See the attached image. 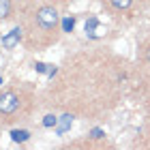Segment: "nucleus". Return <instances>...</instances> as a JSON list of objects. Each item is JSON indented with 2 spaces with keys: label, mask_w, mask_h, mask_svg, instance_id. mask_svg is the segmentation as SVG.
I'll list each match as a JSON object with an SVG mask.
<instances>
[{
  "label": "nucleus",
  "mask_w": 150,
  "mask_h": 150,
  "mask_svg": "<svg viewBox=\"0 0 150 150\" xmlns=\"http://www.w3.org/2000/svg\"><path fill=\"white\" fill-rule=\"evenodd\" d=\"M131 2H133V0H112V4L116 6V9H129V6H131Z\"/></svg>",
  "instance_id": "423d86ee"
},
{
  "label": "nucleus",
  "mask_w": 150,
  "mask_h": 150,
  "mask_svg": "<svg viewBox=\"0 0 150 150\" xmlns=\"http://www.w3.org/2000/svg\"><path fill=\"white\" fill-rule=\"evenodd\" d=\"M45 127H54L56 125V116H45V122H43Z\"/></svg>",
  "instance_id": "0eeeda50"
},
{
  "label": "nucleus",
  "mask_w": 150,
  "mask_h": 150,
  "mask_svg": "<svg viewBox=\"0 0 150 150\" xmlns=\"http://www.w3.org/2000/svg\"><path fill=\"white\" fill-rule=\"evenodd\" d=\"M101 135H103V131H101V129H94V131H92V137H101Z\"/></svg>",
  "instance_id": "1a4fd4ad"
},
{
  "label": "nucleus",
  "mask_w": 150,
  "mask_h": 150,
  "mask_svg": "<svg viewBox=\"0 0 150 150\" xmlns=\"http://www.w3.org/2000/svg\"><path fill=\"white\" fill-rule=\"evenodd\" d=\"M37 22L41 28L45 30H54L58 26V11L54 6H43V9L37 11Z\"/></svg>",
  "instance_id": "f257e3e1"
},
{
  "label": "nucleus",
  "mask_w": 150,
  "mask_h": 150,
  "mask_svg": "<svg viewBox=\"0 0 150 150\" xmlns=\"http://www.w3.org/2000/svg\"><path fill=\"white\" fill-rule=\"evenodd\" d=\"M11 135H13V139H15V142H26V139L30 137L28 131H13Z\"/></svg>",
  "instance_id": "39448f33"
},
{
  "label": "nucleus",
  "mask_w": 150,
  "mask_h": 150,
  "mask_svg": "<svg viewBox=\"0 0 150 150\" xmlns=\"http://www.w3.org/2000/svg\"><path fill=\"white\" fill-rule=\"evenodd\" d=\"M19 103H22V101H19L17 92H13V90L2 92V94H0V114H4V116L15 114L19 110Z\"/></svg>",
  "instance_id": "f03ea898"
},
{
  "label": "nucleus",
  "mask_w": 150,
  "mask_h": 150,
  "mask_svg": "<svg viewBox=\"0 0 150 150\" xmlns=\"http://www.w3.org/2000/svg\"><path fill=\"white\" fill-rule=\"evenodd\" d=\"M146 60H148V62H150V50H148V54H146Z\"/></svg>",
  "instance_id": "9d476101"
},
{
  "label": "nucleus",
  "mask_w": 150,
  "mask_h": 150,
  "mask_svg": "<svg viewBox=\"0 0 150 150\" xmlns=\"http://www.w3.org/2000/svg\"><path fill=\"white\" fill-rule=\"evenodd\" d=\"M73 24H75L73 17H71V19H64V30H73Z\"/></svg>",
  "instance_id": "6e6552de"
},
{
  "label": "nucleus",
  "mask_w": 150,
  "mask_h": 150,
  "mask_svg": "<svg viewBox=\"0 0 150 150\" xmlns=\"http://www.w3.org/2000/svg\"><path fill=\"white\" fill-rule=\"evenodd\" d=\"M19 37H22V30H19V28H13L6 37H2V47H6V50H13V47L19 43Z\"/></svg>",
  "instance_id": "7ed1b4c3"
},
{
  "label": "nucleus",
  "mask_w": 150,
  "mask_h": 150,
  "mask_svg": "<svg viewBox=\"0 0 150 150\" xmlns=\"http://www.w3.org/2000/svg\"><path fill=\"white\" fill-rule=\"evenodd\" d=\"M0 84H2V77H0Z\"/></svg>",
  "instance_id": "9b49d317"
},
{
  "label": "nucleus",
  "mask_w": 150,
  "mask_h": 150,
  "mask_svg": "<svg viewBox=\"0 0 150 150\" xmlns=\"http://www.w3.org/2000/svg\"><path fill=\"white\" fill-rule=\"evenodd\" d=\"M11 13V0H0V19L9 17Z\"/></svg>",
  "instance_id": "20e7f679"
}]
</instances>
